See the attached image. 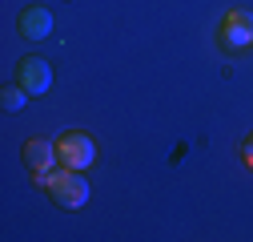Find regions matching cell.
Returning a JSON list of instances; mask_svg holds the SVG:
<instances>
[{
  "label": "cell",
  "mask_w": 253,
  "mask_h": 242,
  "mask_svg": "<svg viewBox=\"0 0 253 242\" xmlns=\"http://www.w3.org/2000/svg\"><path fill=\"white\" fill-rule=\"evenodd\" d=\"M245 166H249V170H253V137H249V141H245Z\"/></svg>",
  "instance_id": "ba28073f"
},
{
  "label": "cell",
  "mask_w": 253,
  "mask_h": 242,
  "mask_svg": "<svg viewBox=\"0 0 253 242\" xmlns=\"http://www.w3.org/2000/svg\"><path fill=\"white\" fill-rule=\"evenodd\" d=\"M16 28H20V37H24V41H44V37L52 33V12H48L44 4H33V8H24V12H20Z\"/></svg>",
  "instance_id": "8992f818"
},
{
  "label": "cell",
  "mask_w": 253,
  "mask_h": 242,
  "mask_svg": "<svg viewBox=\"0 0 253 242\" xmlns=\"http://www.w3.org/2000/svg\"><path fill=\"white\" fill-rule=\"evenodd\" d=\"M28 97H33V93H28V89L16 81V85H8V89H0V105H4L8 113H16V109H24V101Z\"/></svg>",
  "instance_id": "52a82bcc"
},
{
  "label": "cell",
  "mask_w": 253,
  "mask_h": 242,
  "mask_svg": "<svg viewBox=\"0 0 253 242\" xmlns=\"http://www.w3.org/2000/svg\"><path fill=\"white\" fill-rule=\"evenodd\" d=\"M24 162H28V170H33V178L44 186V182L52 178V170H56V162H60V158H56V145H52V141L33 137V141L24 145Z\"/></svg>",
  "instance_id": "277c9868"
},
{
  "label": "cell",
  "mask_w": 253,
  "mask_h": 242,
  "mask_svg": "<svg viewBox=\"0 0 253 242\" xmlns=\"http://www.w3.org/2000/svg\"><path fill=\"white\" fill-rule=\"evenodd\" d=\"M56 158H60V166H69V170H88L92 162H97V145H92L88 133L73 129V133H65L56 141Z\"/></svg>",
  "instance_id": "7a4b0ae2"
},
{
  "label": "cell",
  "mask_w": 253,
  "mask_h": 242,
  "mask_svg": "<svg viewBox=\"0 0 253 242\" xmlns=\"http://www.w3.org/2000/svg\"><path fill=\"white\" fill-rule=\"evenodd\" d=\"M221 41H225L229 49H249L253 45V12H245V8H233L225 20H221Z\"/></svg>",
  "instance_id": "5b68a950"
},
{
  "label": "cell",
  "mask_w": 253,
  "mask_h": 242,
  "mask_svg": "<svg viewBox=\"0 0 253 242\" xmlns=\"http://www.w3.org/2000/svg\"><path fill=\"white\" fill-rule=\"evenodd\" d=\"M44 190L52 194L56 206H65V210H81L88 202V178L81 170H69V166H60L48 182H44Z\"/></svg>",
  "instance_id": "6da1fadb"
},
{
  "label": "cell",
  "mask_w": 253,
  "mask_h": 242,
  "mask_svg": "<svg viewBox=\"0 0 253 242\" xmlns=\"http://www.w3.org/2000/svg\"><path fill=\"white\" fill-rule=\"evenodd\" d=\"M16 81H20L33 97H41V93H48V89H52V65H48L44 57H20Z\"/></svg>",
  "instance_id": "3957f363"
}]
</instances>
